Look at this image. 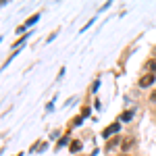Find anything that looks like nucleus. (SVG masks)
I'll list each match as a JSON object with an SVG mask.
<instances>
[{"label": "nucleus", "instance_id": "6e6552de", "mask_svg": "<svg viewBox=\"0 0 156 156\" xmlns=\"http://www.w3.org/2000/svg\"><path fill=\"white\" fill-rule=\"evenodd\" d=\"M37 21V15H34V17H31V19H27V25H31V23H36Z\"/></svg>", "mask_w": 156, "mask_h": 156}, {"label": "nucleus", "instance_id": "0eeeda50", "mask_svg": "<svg viewBox=\"0 0 156 156\" xmlns=\"http://www.w3.org/2000/svg\"><path fill=\"white\" fill-rule=\"evenodd\" d=\"M117 142H119V137H115V140H110V142H108V144H106V148H108V150H110L112 146H117Z\"/></svg>", "mask_w": 156, "mask_h": 156}, {"label": "nucleus", "instance_id": "7ed1b4c3", "mask_svg": "<svg viewBox=\"0 0 156 156\" xmlns=\"http://www.w3.org/2000/svg\"><path fill=\"white\" fill-rule=\"evenodd\" d=\"M146 69H150V73H156V58L148 60V62H146Z\"/></svg>", "mask_w": 156, "mask_h": 156}, {"label": "nucleus", "instance_id": "20e7f679", "mask_svg": "<svg viewBox=\"0 0 156 156\" xmlns=\"http://www.w3.org/2000/svg\"><path fill=\"white\" fill-rule=\"evenodd\" d=\"M133 146V137H127V140H125V142H123V150H125V152H127V150H129V148H131Z\"/></svg>", "mask_w": 156, "mask_h": 156}, {"label": "nucleus", "instance_id": "39448f33", "mask_svg": "<svg viewBox=\"0 0 156 156\" xmlns=\"http://www.w3.org/2000/svg\"><path fill=\"white\" fill-rule=\"evenodd\" d=\"M79 150H81V142H77V140H75V142L71 144V152H79Z\"/></svg>", "mask_w": 156, "mask_h": 156}, {"label": "nucleus", "instance_id": "f257e3e1", "mask_svg": "<svg viewBox=\"0 0 156 156\" xmlns=\"http://www.w3.org/2000/svg\"><path fill=\"white\" fill-rule=\"evenodd\" d=\"M140 87H148V85H152L154 83V73H146L144 77H140Z\"/></svg>", "mask_w": 156, "mask_h": 156}, {"label": "nucleus", "instance_id": "1a4fd4ad", "mask_svg": "<svg viewBox=\"0 0 156 156\" xmlns=\"http://www.w3.org/2000/svg\"><path fill=\"white\" fill-rule=\"evenodd\" d=\"M150 100H154V102H156V92H152V98H150Z\"/></svg>", "mask_w": 156, "mask_h": 156}, {"label": "nucleus", "instance_id": "f03ea898", "mask_svg": "<svg viewBox=\"0 0 156 156\" xmlns=\"http://www.w3.org/2000/svg\"><path fill=\"white\" fill-rule=\"evenodd\" d=\"M112 133H119V123H112V125H108L106 129H104V137H108V135H112Z\"/></svg>", "mask_w": 156, "mask_h": 156}, {"label": "nucleus", "instance_id": "423d86ee", "mask_svg": "<svg viewBox=\"0 0 156 156\" xmlns=\"http://www.w3.org/2000/svg\"><path fill=\"white\" fill-rule=\"evenodd\" d=\"M131 117H133V110H127V112L121 115V119H123V121H131Z\"/></svg>", "mask_w": 156, "mask_h": 156}, {"label": "nucleus", "instance_id": "9d476101", "mask_svg": "<svg viewBox=\"0 0 156 156\" xmlns=\"http://www.w3.org/2000/svg\"><path fill=\"white\" fill-rule=\"evenodd\" d=\"M121 156H129V154H121Z\"/></svg>", "mask_w": 156, "mask_h": 156}]
</instances>
